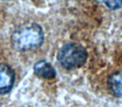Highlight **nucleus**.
<instances>
[{"label":"nucleus","instance_id":"423d86ee","mask_svg":"<svg viewBox=\"0 0 122 107\" xmlns=\"http://www.w3.org/2000/svg\"><path fill=\"white\" fill-rule=\"evenodd\" d=\"M90 1L102 3L111 10H116L122 7V0H90Z\"/></svg>","mask_w":122,"mask_h":107},{"label":"nucleus","instance_id":"f03ea898","mask_svg":"<svg viewBox=\"0 0 122 107\" xmlns=\"http://www.w3.org/2000/svg\"><path fill=\"white\" fill-rule=\"evenodd\" d=\"M88 53L83 45L70 43L64 45L59 51L58 60L67 70H75L82 67L86 63Z\"/></svg>","mask_w":122,"mask_h":107},{"label":"nucleus","instance_id":"39448f33","mask_svg":"<svg viewBox=\"0 0 122 107\" xmlns=\"http://www.w3.org/2000/svg\"><path fill=\"white\" fill-rule=\"evenodd\" d=\"M110 91L118 98H122V70L112 73L108 78Z\"/></svg>","mask_w":122,"mask_h":107},{"label":"nucleus","instance_id":"f257e3e1","mask_svg":"<svg viewBox=\"0 0 122 107\" xmlns=\"http://www.w3.org/2000/svg\"><path fill=\"white\" fill-rule=\"evenodd\" d=\"M44 34L42 28L37 24L29 23L19 26L11 37L13 47L19 51H28L39 48L43 44Z\"/></svg>","mask_w":122,"mask_h":107},{"label":"nucleus","instance_id":"7ed1b4c3","mask_svg":"<svg viewBox=\"0 0 122 107\" xmlns=\"http://www.w3.org/2000/svg\"><path fill=\"white\" fill-rule=\"evenodd\" d=\"M15 74L7 64H0V95H5L11 91L14 85Z\"/></svg>","mask_w":122,"mask_h":107},{"label":"nucleus","instance_id":"20e7f679","mask_svg":"<svg viewBox=\"0 0 122 107\" xmlns=\"http://www.w3.org/2000/svg\"><path fill=\"white\" fill-rule=\"evenodd\" d=\"M34 72L38 77L44 80H52L56 76L55 69L50 63L45 60H40L35 63Z\"/></svg>","mask_w":122,"mask_h":107}]
</instances>
